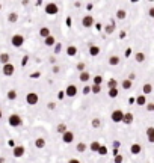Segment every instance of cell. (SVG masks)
<instances>
[{"instance_id": "cell-35", "label": "cell", "mask_w": 154, "mask_h": 163, "mask_svg": "<svg viewBox=\"0 0 154 163\" xmlns=\"http://www.w3.org/2000/svg\"><path fill=\"white\" fill-rule=\"evenodd\" d=\"M101 83H103V77L101 76H95L94 77V85H100V86H101Z\"/></svg>"}, {"instance_id": "cell-43", "label": "cell", "mask_w": 154, "mask_h": 163, "mask_svg": "<svg viewBox=\"0 0 154 163\" xmlns=\"http://www.w3.org/2000/svg\"><path fill=\"white\" fill-rule=\"evenodd\" d=\"M63 97H65V91H59V92H58V98L62 100Z\"/></svg>"}, {"instance_id": "cell-4", "label": "cell", "mask_w": 154, "mask_h": 163, "mask_svg": "<svg viewBox=\"0 0 154 163\" xmlns=\"http://www.w3.org/2000/svg\"><path fill=\"white\" fill-rule=\"evenodd\" d=\"M11 42H12V45L14 47H21V45L24 44V36L23 35H14L12 36V39H11Z\"/></svg>"}, {"instance_id": "cell-18", "label": "cell", "mask_w": 154, "mask_h": 163, "mask_svg": "<svg viewBox=\"0 0 154 163\" xmlns=\"http://www.w3.org/2000/svg\"><path fill=\"white\" fill-rule=\"evenodd\" d=\"M134 101H136V104H138V106H147V98H145V95H143V94H142V95H139L138 98L134 100Z\"/></svg>"}, {"instance_id": "cell-10", "label": "cell", "mask_w": 154, "mask_h": 163, "mask_svg": "<svg viewBox=\"0 0 154 163\" xmlns=\"http://www.w3.org/2000/svg\"><path fill=\"white\" fill-rule=\"evenodd\" d=\"M82 24H83V27H92L94 26V17H91V15H86L83 17V20H82Z\"/></svg>"}, {"instance_id": "cell-36", "label": "cell", "mask_w": 154, "mask_h": 163, "mask_svg": "<svg viewBox=\"0 0 154 163\" xmlns=\"http://www.w3.org/2000/svg\"><path fill=\"white\" fill-rule=\"evenodd\" d=\"M60 51H62V44L60 42H56V44H54V53L59 54Z\"/></svg>"}, {"instance_id": "cell-49", "label": "cell", "mask_w": 154, "mask_h": 163, "mask_svg": "<svg viewBox=\"0 0 154 163\" xmlns=\"http://www.w3.org/2000/svg\"><path fill=\"white\" fill-rule=\"evenodd\" d=\"M134 77H136V76H134V74H133V72H131V74L129 76V80H131V82H133V80H134Z\"/></svg>"}, {"instance_id": "cell-7", "label": "cell", "mask_w": 154, "mask_h": 163, "mask_svg": "<svg viewBox=\"0 0 154 163\" xmlns=\"http://www.w3.org/2000/svg\"><path fill=\"white\" fill-rule=\"evenodd\" d=\"M62 141H63V143H71L72 141H74V133L67 130L65 133L62 134Z\"/></svg>"}, {"instance_id": "cell-9", "label": "cell", "mask_w": 154, "mask_h": 163, "mask_svg": "<svg viewBox=\"0 0 154 163\" xmlns=\"http://www.w3.org/2000/svg\"><path fill=\"white\" fill-rule=\"evenodd\" d=\"M77 94V86L76 85H68L67 89H65V95L67 97H76Z\"/></svg>"}, {"instance_id": "cell-6", "label": "cell", "mask_w": 154, "mask_h": 163, "mask_svg": "<svg viewBox=\"0 0 154 163\" xmlns=\"http://www.w3.org/2000/svg\"><path fill=\"white\" fill-rule=\"evenodd\" d=\"M14 72H15V67L12 65L11 62L6 63V65H3V74H5V76H8V77H9V76H12Z\"/></svg>"}, {"instance_id": "cell-17", "label": "cell", "mask_w": 154, "mask_h": 163, "mask_svg": "<svg viewBox=\"0 0 154 163\" xmlns=\"http://www.w3.org/2000/svg\"><path fill=\"white\" fill-rule=\"evenodd\" d=\"M141 151H142V147H141L139 143H133L131 147H130V152L131 154H139Z\"/></svg>"}, {"instance_id": "cell-14", "label": "cell", "mask_w": 154, "mask_h": 163, "mask_svg": "<svg viewBox=\"0 0 154 163\" xmlns=\"http://www.w3.org/2000/svg\"><path fill=\"white\" fill-rule=\"evenodd\" d=\"M39 35H41L42 38L45 39V38H49V36L51 35V32H50L49 27H41V29H39Z\"/></svg>"}, {"instance_id": "cell-26", "label": "cell", "mask_w": 154, "mask_h": 163, "mask_svg": "<svg viewBox=\"0 0 154 163\" xmlns=\"http://www.w3.org/2000/svg\"><path fill=\"white\" fill-rule=\"evenodd\" d=\"M76 148H77V151H79V152H85V151L88 150V145H86L85 142H79Z\"/></svg>"}, {"instance_id": "cell-45", "label": "cell", "mask_w": 154, "mask_h": 163, "mask_svg": "<svg viewBox=\"0 0 154 163\" xmlns=\"http://www.w3.org/2000/svg\"><path fill=\"white\" fill-rule=\"evenodd\" d=\"M27 60H29V58H27V56H24V58L21 59V65H23V67H24L26 63H27Z\"/></svg>"}, {"instance_id": "cell-38", "label": "cell", "mask_w": 154, "mask_h": 163, "mask_svg": "<svg viewBox=\"0 0 154 163\" xmlns=\"http://www.w3.org/2000/svg\"><path fill=\"white\" fill-rule=\"evenodd\" d=\"M98 154H100V156H106V154H107V148L104 147V145H101V147H100Z\"/></svg>"}, {"instance_id": "cell-22", "label": "cell", "mask_w": 154, "mask_h": 163, "mask_svg": "<svg viewBox=\"0 0 154 163\" xmlns=\"http://www.w3.org/2000/svg\"><path fill=\"white\" fill-rule=\"evenodd\" d=\"M122 122H124V124H131V122H133V113H124Z\"/></svg>"}, {"instance_id": "cell-50", "label": "cell", "mask_w": 154, "mask_h": 163, "mask_svg": "<svg viewBox=\"0 0 154 163\" xmlns=\"http://www.w3.org/2000/svg\"><path fill=\"white\" fill-rule=\"evenodd\" d=\"M86 9H88V11H91V9H92V5H91V3H89V5H86Z\"/></svg>"}, {"instance_id": "cell-23", "label": "cell", "mask_w": 154, "mask_h": 163, "mask_svg": "<svg viewBox=\"0 0 154 163\" xmlns=\"http://www.w3.org/2000/svg\"><path fill=\"white\" fill-rule=\"evenodd\" d=\"M100 147H101V145H100V142L98 141H94L92 143H91V151H92V152H98V150H100Z\"/></svg>"}, {"instance_id": "cell-51", "label": "cell", "mask_w": 154, "mask_h": 163, "mask_svg": "<svg viewBox=\"0 0 154 163\" xmlns=\"http://www.w3.org/2000/svg\"><path fill=\"white\" fill-rule=\"evenodd\" d=\"M2 115H3V113H2V110H0V119H2Z\"/></svg>"}, {"instance_id": "cell-39", "label": "cell", "mask_w": 154, "mask_h": 163, "mask_svg": "<svg viewBox=\"0 0 154 163\" xmlns=\"http://www.w3.org/2000/svg\"><path fill=\"white\" fill-rule=\"evenodd\" d=\"M85 68H86V67H85V63H83V62H79V63H77V70H79L80 72H83Z\"/></svg>"}, {"instance_id": "cell-28", "label": "cell", "mask_w": 154, "mask_h": 163, "mask_svg": "<svg viewBox=\"0 0 154 163\" xmlns=\"http://www.w3.org/2000/svg\"><path fill=\"white\" fill-rule=\"evenodd\" d=\"M125 17H127V12L124 11V9H118L116 11V18L118 20H124Z\"/></svg>"}, {"instance_id": "cell-13", "label": "cell", "mask_w": 154, "mask_h": 163, "mask_svg": "<svg viewBox=\"0 0 154 163\" xmlns=\"http://www.w3.org/2000/svg\"><path fill=\"white\" fill-rule=\"evenodd\" d=\"M120 62H121L120 56H115V54H113V56H110V58H109V65H112V67H116Z\"/></svg>"}, {"instance_id": "cell-24", "label": "cell", "mask_w": 154, "mask_h": 163, "mask_svg": "<svg viewBox=\"0 0 154 163\" xmlns=\"http://www.w3.org/2000/svg\"><path fill=\"white\" fill-rule=\"evenodd\" d=\"M8 21L9 23H17L18 21V14L17 12H11L8 15Z\"/></svg>"}, {"instance_id": "cell-46", "label": "cell", "mask_w": 154, "mask_h": 163, "mask_svg": "<svg viewBox=\"0 0 154 163\" xmlns=\"http://www.w3.org/2000/svg\"><path fill=\"white\" fill-rule=\"evenodd\" d=\"M54 107H56V104H54V103H49L47 104V109H50V110H53Z\"/></svg>"}, {"instance_id": "cell-40", "label": "cell", "mask_w": 154, "mask_h": 163, "mask_svg": "<svg viewBox=\"0 0 154 163\" xmlns=\"http://www.w3.org/2000/svg\"><path fill=\"white\" fill-rule=\"evenodd\" d=\"M122 160H124V157L121 156V154H118V156H115V163H122Z\"/></svg>"}, {"instance_id": "cell-47", "label": "cell", "mask_w": 154, "mask_h": 163, "mask_svg": "<svg viewBox=\"0 0 154 163\" xmlns=\"http://www.w3.org/2000/svg\"><path fill=\"white\" fill-rule=\"evenodd\" d=\"M148 14H150V17H151V18H154V6H153V8H150Z\"/></svg>"}, {"instance_id": "cell-30", "label": "cell", "mask_w": 154, "mask_h": 163, "mask_svg": "<svg viewBox=\"0 0 154 163\" xmlns=\"http://www.w3.org/2000/svg\"><path fill=\"white\" fill-rule=\"evenodd\" d=\"M134 59H136V62L142 63V62L145 60V54H143L142 51H139V53H136V54H134Z\"/></svg>"}, {"instance_id": "cell-1", "label": "cell", "mask_w": 154, "mask_h": 163, "mask_svg": "<svg viewBox=\"0 0 154 163\" xmlns=\"http://www.w3.org/2000/svg\"><path fill=\"white\" fill-rule=\"evenodd\" d=\"M8 122H9V125H12V127H20V125L23 124V119H21V116H20V115L12 113L11 116H9Z\"/></svg>"}, {"instance_id": "cell-12", "label": "cell", "mask_w": 154, "mask_h": 163, "mask_svg": "<svg viewBox=\"0 0 154 163\" xmlns=\"http://www.w3.org/2000/svg\"><path fill=\"white\" fill-rule=\"evenodd\" d=\"M89 54H91V56H98V54H100V47H98V45H91V47H89Z\"/></svg>"}, {"instance_id": "cell-32", "label": "cell", "mask_w": 154, "mask_h": 163, "mask_svg": "<svg viewBox=\"0 0 154 163\" xmlns=\"http://www.w3.org/2000/svg\"><path fill=\"white\" fill-rule=\"evenodd\" d=\"M56 131H58V133H60V134H63V133L67 131V125H65V124H58Z\"/></svg>"}, {"instance_id": "cell-8", "label": "cell", "mask_w": 154, "mask_h": 163, "mask_svg": "<svg viewBox=\"0 0 154 163\" xmlns=\"http://www.w3.org/2000/svg\"><path fill=\"white\" fill-rule=\"evenodd\" d=\"M12 152H14V157L20 159V157H23V156H24L26 150H24V147H21V145H18V147H14Z\"/></svg>"}, {"instance_id": "cell-19", "label": "cell", "mask_w": 154, "mask_h": 163, "mask_svg": "<svg viewBox=\"0 0 154 163\" xmlns=\"http://www.w3.org/2000/svg\"><path fill=\"white\" fill-rule=\"evenodd\" d=\"M142 92H143V95L151 94V92H153V85H151V83H145L143 88H142Z\"/></svg>"}, {"instance_id": "cell-21", "label": "cell", "mask_w": 154, "mask_h": 163, "mask_svg": "<svg viewBox=\"0 0 154 163\" xmlns=\"http://www.w3.org/2000/svg\"><path fill=\"white\" fill-rule=\"evenodd\" d=\"M67 54L68 56H76L77 54V47L76 45H70V47H67Z\"/></svg>"}, {"instance_id": "cell-31", "label": "cell", "mask_w": 154, "mask_h": 163, "mask_svg": "<svg viewBox=\"0 0 154 163\" xmlns=\"http://www.w3.org/2000/svg\"><path fill=\"white\" fill-rule=\"evenodd\" d=\"M107 88H109V89H115V88H118V80L110 79V80L107 82Z\"/></svg>"}, {"instance_id": "cell-41", "label": "cell", "mask_w": 154, "mask_h": 163, "mask_svg": "<svg viewBox=\"0 0 154 163\" xmlns=\"http://www.w3.org/2000/svg\"><path fill=\"white\" fill-rule=\"evenodd\" d=\"M104 30H106V33H112V32H113V24L106 26V27H104Z\"/></svg>"}, {"instance_id": "cell-15", "label": "cell", "mask_w": 154, "mask_h": 163, "mask_svg": "<svg viewBox=\"0 0 154 163\" xmlns=\"http://www.w3.org/2000/svg\"><path fill=\"white\" fill-rule=\"evenodd\" d=\"M91 79V74L88 71H83V72H80V76H79V80L80 82H83V83H86V82Z\"/></svg>"}, {"instance_id": "cell-20", "label": "cell", "mask_w": 154, "mask_h": 163, "mask_svg": "<svg viewBox=\"0 0 154 163\" xmlns=\"http://www.w3.org/2000/svg\"><path fill=\"white\" fill-rule=\"evenodd\" d=\"M35 147L39 148V150H42V148L45 147V139H44V138H38V139L35 141Z\"/></svg>"}, {"instance_id": "cell-5", "label": "cell", "mask_w": 154, "mask_h": 163, "mask_svg": "<svg viewBox=\"0 0 154 163\" xmlns=\"http://www.w3.org/2000/svg\"><path fill=\"white\" fill-rule=\"evenodd\" d=\"M58 11H59V8L56 6V3H47V5H45V12H47L49 15L58 14Z\"/></svg>"}, {"instance_id": "cell-27", "label": "cell", "mask_w": 154, "mask_h": 163, "mask_svg": "<svg viewBox=\"0 0 154 163\" xmlns=\"http://www.w3.org/2000/svg\"><path fill=\"white\" fill-rule=\"evenodd\" d=\"M0 63H3V65L9 63V54L8 53H2V54H0Z\"/></svg>"}, {"instance_id": "cell-34", "label": "cell", "mask_w": 154, "mask_h": 163, "mask_svg": "<svg viewBox=\"0 0 154 163\" xmlns=\"http://www.w3.org/2000/svg\"><path fill=\"white\" fill-rule=\"evenodd\" d=\"M109 97H110V98H116V97H118V88L109 89Z\"/></svg>"}, {"instance_id": "cell-48", "label": "cell", "mask_w": 154, "mask_h": 163, "mask_svg": "<svg viewBox=\"0 0 154 163\" xmlns=\"http://www.w3.org/2000/svg\"><path fill=\"white\" fill-rule=\"evenodd\" d=\"M68 163H80V160H77V159H71V160H68Z\"/></svg>"}, {"instance_id": "cell-52", "label": "cell", "mask_w": 154, "mask_h": 163, "mask_svg": "<svg viewBox=\"0 0 154 163\" xmlns=\"http://www.w3.org/2000/svg\"><path fill=\"white\" fill-rule=\"evenodd\" d=\"M0 9H2V3H0Z\"/></svg>"}, {"instance_id": "cell-3", "label": "cell", "mask_w": 154, "mask_h": 163, "mask_svg": "<svg viewBox=\"0 0 154 163\" xmlns=\"http://www.w3.org/2000/svg\"><path fill=\"white\" fill-rule=\"evenodd\" d=\"M110 118H112V121H113V122H122L124 112H122V110H120V109H116V110H113V112H112Z\"/></svg>"}, {"instance_id": "cell-2", "label": "cell", "mask_w": 154, "mask_h": 163, "mask_svg": "<svg viewBox=\"0 0 154 163\" xmlns=\"http://www.w3.org/2000/svg\"><path fill=\"white\" fill-rule=\"evenodd\" d=\"M26 101H27V104H29V106H35V104H38L39 97H38V94H36V92H29V94L26 95Z\"/></svg>"}, {"instance_id": "cell-16", "label": "cell", "mask_w": 154, "mask_h": 163, "mask_svg": "<svg viewBox=\"0 0 154 163\" xmlns=\"http://www.w3.org/2000/svg\"><path fill=\"white\" fill-rule=\"evenodd\" d=\"M147 138L151 143H154V127H148L147 129Z\"/></svg>"}, {"instance_id": "cell-37", "label": "cell", "mask_w": 154, "mask_h": 163, "mask_svg": "<svg viewBox=\"0 0 154 163\" xmlns=\"http://www.w3.org/2000/svg\"><path fill=\"white\" fill-rule=\"evenodd\" d=\"M91 124H92V127H94V129H98V127H100V124H101V121H100L98 118H94V119H92V122H91Z\"/></svg>"}, {"instance_id": "cell-11", "label": "cell", "mask_w": 154, "mask_h": 163, "mask_svg": "<svg viewBox=\"0 0 154 163\" xmlns=\"http://www.w3.org/2000/svg\"><path fill=\"white\" fill-rule=\"evenodd\" d=\"M44 44L47 45V47H53V45L56 44V38H54L53 35H50L49 38H45V39H44Z\"/></svg>"}, {"instance_id": "cell-33", "label": "cell", "mask_w": 154, "mask_h": 163, "mask_svg": "<svg viewBox=\"0 0 154 163\" xmlns=\"http://www.w3.org/2000/svg\"><path fill=\"white\" fill-rule=\"evenodd\" d=\"M91 92H92V94H100V92H101V86H100V85H92V86H91Z\"/></svg>"}, {"instance_id": "cell-53", "label": "cell", "mask_w": 154, "mask_h": 163, "mask_svg": "<svg viewBox=\"0 0 154 163\" xmlns=\"http://www.w3.org/2000/svg\"><path fill=\"white\" fill-rule=\"evenodd\" d=\"M153 112H154V107H153Z\"/></svg>"}, {"instance_id": "cell-29", "label": "cell", "mask_w": 154, "mask_h": 163, "mask_svg": "<svg viewBox=\"0 0 154 163\" xmlns=\"http://www.w3.org/2000/svg\"><path fill=\"white\" fill-rule=\"evenodd\" d=\"M8 100H11V101H14V100H17V91H15V89L8 91Z\"/></svg>"}, {"instance_id": "cell-44", "label": "cell", "mask_w": 154, "mask_h": 163, "mask_svg": "<svg viewBox=\"0 0 154 163\" xmlns=\"http://www.w3.org/2000/svg\"><path fill=\"white\" fill-rule=\"evenodd\" d=\"M83 94L86 95V94H91V86H85L83 88Z\"/></svg>"}, {"instance_id": "cell-42", "label": "cell", "mask_w": 154, "mask_h": 163, "mask_svg": "<svg viewBox=\"0 0 154 163\" xmlns=\"http://www.w3.org/2000/svg\"><path fill=\"white\" fill-rule=\"evenodd\" d=\"M153 107H154V103H147V110L148 112H153Z\"/></svg>"}, {"instance_id": "cell-25", "label": "cell", "mask_w": 154, "mask_h": 163, "mask_svg": "<svg viewBox=\"0 0 154 163\" xmlns=\"http://www.w3.org/2000/svg\"><path fill=\"white\" fill-rule=\"evenodd\" d=\"M121 86H122V89H130V88L133 86V82H131V80H129V79H125V80H122Z\"/></svg>"}]
</instances>
